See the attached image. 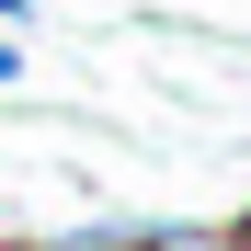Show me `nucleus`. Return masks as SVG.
Wrapping results in <instances>:
<instances>
[{
  "label": "nucleus",
  "instance_id": "obj_6",
  "mask_svg": "<svg viewBox=\"0 0 251 251\" xmlns=\"http://www.w3.org/2000/svg\"><path fill=\"white\" fill-rule=\"evenodd\" d=\"M0 251H34V240H0Z\"/></svg>",
  "mask_w": 251,
  "mask_h": 251
},
{
  "label": "nucleus",
  "instance_id": "obj_5",
  "mask_svg": "<svg viewBox=\"0 0 251 251\" xmlns=\"http://www.w3.org/2000/svg\"><path fill=\"white\" fill-rule=\"evenodd\" d=\"M228 240H240V251H251V217H228Z\"/></svg>",
  "mask_w": 251,
  "mask_h": 251
},
{
  "label": "nucleus",
  "instance_id": "obj_3",
  "mask_svg": "<svg viewBox=\"0 0 251 251\" xmlns=\"http://www.w3.org/2000/svg\"><path fill=\"white\" fill-rule=\"evenodd\" d=\"M12 23H34V0H0V34H12Z\"/></svg>",
  "mask_w": 251,
  "mask_h": 251
},
{
  "label": "nucleus",
  "instance_id": "obj_1",
  "mask_svg": "<svg viewBox=\"0 0 251 251\" xmlns=\"http://www.w3.org/2000/svg\"><path fill=\"white\" fill-rule=\"evenodd\" d=\"M137 251H240V240L205 228V217H160V228H137Z\"/></svg>",
  "mask_w": 251,
  "mask_h": 251
},
{
  "label": "nucleus",
  "instance_id": "obj_4",
  "mask_svg": "<svg viewBox=\"0 0 251 251\" xmlns=\"http://www.w3.org/2000/svg\"><path fill=\"white\" fill-rule=\"evenodd\" d=\"M80 251H137V228H126V240H80Z\"/></svg>",
  "mask_w": 251,
  "mask_h": 251
},
{
  "label": "nucleus",
  "instance_id": "obj_2",
  "mask_svg": "<svg viewBox=\"0 0 251 251\" xmlns=\"http://www.w3.org/2000/svg\"><path fill=\"white\" fill-rule=\"evenodd\" d=\"M0 80H23V34H0Z\"/></svg>",
  "mask_w": 251,
  "mask_h": 251
}]
</instances>
